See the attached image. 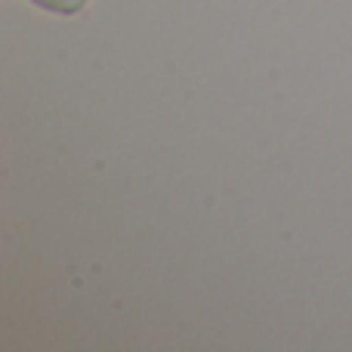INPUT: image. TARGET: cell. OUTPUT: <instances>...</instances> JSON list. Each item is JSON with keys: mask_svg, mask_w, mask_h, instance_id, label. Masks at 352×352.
<instances>
[{"mask_svg": "<svg viewBox=\"0 0 352 352\" xmlns=\"http://www.w3.org/2000/svg\"><path fill=\"white\" fill-rule=\"evenodd\" d=\"M31 3L47 12H56V16H78L90 0H31Z\"/></svg>", "mask_w": 352, "mask_h": 352, "instance_id": "1", "label": "cell"}]
</instances>
